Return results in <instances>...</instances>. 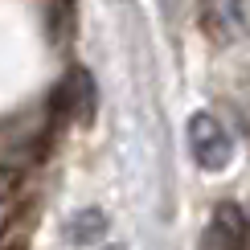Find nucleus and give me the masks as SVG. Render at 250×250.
I'll return each mask as SVG.
<instances>
[{
    "mask_svg": "<svg viewBox=\"0 0 250 250\" xmlns=\"http://www.w3.org/2000/svg\"><path fill=\"white\" fill-rule=\"evenodd\" d=\"M189 148L197 156L205 172H222L234 156V144H230V131L222 127V119H213L209 111H197L189 119Z\"/></svg>",
    "mask_w": 250,
    "mask_h": 250,
    "instance_id": "f257e3e1",
    "label": "nucleus"
},
{
    "mask_svg": "<svg viewBox=\"0 0 250 250\" xmlns=\"http://www.w3.org/2000/svg\"><path fill=\"white\" fill-rule=\"evenodd\" d=\"M95 119V78L82 66H74L62 86L54 90V123H86Z\"/></svg>",
    "mask_w": 250,
    "mask_h": 250,
    "instance_id": "f03ea898",
    "label": "nucleus"
},
{
    "mask_svg": "<svg viewBox=\"0 0 250 250\" xmlns=\"http://www.w3.org/2000/svg\"><path fill=\"white\" fill-rule=\"evenodd\" d=\"M242 242H246V217L238 205L222 201L209 213V226L201 234V250H242Z\"/></svg>",
    "mask_w": 250,
    "mask_h": 250,
    "instance_id": "7ed1b4c3",
    "label": "nucleus"
},
{
    "mask_svg": "<svg viewBox=\"0 0 250 250\" xmlns=\"http://www.w3.org/2000/svg\"><path fill=\"white\" fill-rule=\"evenodd\" d=\"M103 234H107V213L103 209H78L74 217H70V230H66V238L74 246H95V242H103Z\"/></svg>",
    "mask_w": 250,
    "mask_h": 250,
    "instance_id": "20e7f679",
    "label": "nucleus"
},
{
    "mask_svg": "<svg viewBox=\"0 0 250 250\" xmlns=\"http://www.w3.org/2000/svg\"><path fill=\"white\" fill-rule=\"evenodd\" d=\"M45 17L54 21V29H49V37H54V41L74 37V29H70V25H74V8H70V4H49V8H45Z\"/></svg>",
    "mask_w": 250,
    "mask_h": 250,
    "instance_id": "39448f33",
    "label": "nucleus"
},
{
    "mask_svg": "<svg viewBox=\"0 0 250 250\" xmlns=\"http://www.w3.org/2000/svg\"><path fill=\"white\" fill-rule=\"evenodd\" d=\"M13 193H21V172L13 164H0V201H8Z\"/></svg>",
    "mask_w": 250,
    "mask_h": 250,
    "instance_id": "423d86ee",
    "label": "nucleus"
},
{
    "mask_svg": "<svg viewBox=\"0 0 250 250\" xmlns=\"http://www.w3.org/2000/svg\"><path fill=\"white\" fill-rule=\"evenodd\" d=\"M103 250H123V246H103Z\"/></svg>",
    "mask_w": 250,
    "mask_h": 250,
    "instance_id": "0eeeda50",
    "label": "nucleus"
},
{
    "mask_svg": "<svg viewBox=\"0 0 250 250\" xmlns=\"http://www.w3.org/2000/svg\"><path fill=\"white\" fill-rule=\"evenodd\" d=\"M242 250H250V242H242Z\"/></svg>",
    "mask_w": 250,
    "mask_h": 250,
    "instance_id": "6e6552de",
    "label": "nucleus"
}]
</instances>
